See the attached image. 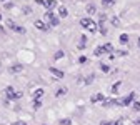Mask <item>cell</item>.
Here are the masks:
<instances>
[{"label":"cell","instance_id":"obj_1","mask_svg":"<svg viewBox=\"0 0 140 125\" xmlns=\"http://www.w3.org/2000/svg\"><path fill=\"white\" fill-rule=\"evenodd\" d=\"M7 25H8L13 32H17V34H25V28L20 27V25H17L15 22H12V20H8V23H7Z\"/></svg>","mask_w":140,"mask_h":125},{"label":"cell","instance_id":"obj_2","mask_svg":"<svg viewBox=\"0 0 140 125\" xmlns=\"http://www.w3.org/2000/svg\"><path fill=\"white\" fill-rule=\"evenodd\" d=\"M45 19L48 20V23H50L52 27H55V25H58V19H57V17H55V15H54L52 12H47V13H45Z\"/></svg>","mask_w":140,"mask_h":125},{"label":"cell","instance_id":"obj_3","mask_svg":"<svg viewBox=\"0 0 140 125\" xmlns=\"http://www.w3.org/2000/svg\"><path fill=\"white\" fill-rule=\"evenodd\" d=\"M105 15H100V23H99V28H100V34L102 35H107V28H105Z\"/></svg>","mask_w":140,"mask_h":125},{"label":"cell","instance_id":"obj_4","mask_svg":"<svg viewBox=\"0 0 140 125\" xmlns=\"http://www.w3.org/2000/svg\"><path fill=\"white\" fill-rule=\"evenodd\" d=\"M43 5L48 9V12H52V10H54L55 7H57V2H55V0H45V3H43Z\"/></svg>","mask_w":140,"mask_h":125},{"label":"cell","instance_id":"obj_5","mask_svg":"<svg viewBox=\"0 0 140 125\" xmlns=\"http://www.w3.org/2000/svg\"><path fill=\"white\" fill-rule=\"evenodd\" d=\"M92 23H93L92 19H82V20H80V25H82L83 28H87V30L90 28V25H92Z\"/></svg>","mask_w":140,"mask_h":125},{"label":"cell","instance_id":"obj_6","mask_svg":"<svg viewBox=\"0 0 140 125\" xmlns=\"http://www.w3.org/2000/svg\"><path fill=\"white\" fill-rule=\"evenodd\" d=\"M90 100H92V103H97V102H103V100H105V95H103V94H95V95H93V97L90 98Z\"/></svg>","mask_w":140,"mask_h":125},{"label":"cell","instance_id":"obj_7","mask_svg":"<svg viewBox=\"0 0 140 125\" xmlns=\"http://www.w3.org/2000/svg\"><path fill=\"white\" fill-rule=\"evenodd\" d=\"M134 98H135V94H128L127 97L122 100V103H124V105H130V103L134 102Z\"/></svg>","mask_w":140,"mask_h":125},{"label":"cell","instance_id":"obj_8","mask_svg":"<svg viewBox=\"0 0 140 125\" xmlns=\"http://www.w3.org/2000/svg\"><path fill=\"white\" fill-rule=\"evenodd\" d=\"M95 12H97V7L93 5V3H89V5H87V13H89V15H93Z\"/></svg>","mask_w":140,"mask_h":125},{"label":"cell","instance_id":"obj_9","mask_svg":"<svg viewBox=\"0 0 140 125\" xmlns=\"http://www.w3.org/2000/svg\"><path fill=\"white\" fill-rule=\"evenodd\" d=\"M50 72L54 73V75H55L57 78H62V77H64V72H62V70H58V69H54V67L50 69Z\"/></svg>","mask_w":140,"mask_h":125},{"label":"cell","instance_id":"obj_10","mask_svg":"<svg viewBox=\"0 0 140 125\" xmlns=\"http://www.w3.org/2000/svg\"><path fill=\"white\" fill-rule=\"evenodd\" d=\"M102 47H103L105 53H112V52H113V45H112V44H105V45H102Z\"/></svg>","mask_w":140,"mask_h":125},{"label":"cell","instance_id":"obj_11","mask_svg":"<svg viewBox=\"0 0 140 125\" xmlns=\"http://www.w3.org/2000/svg\"><path fill=\"white\" fill-rule=\"evenodd\" d=\"M35 27H37L38 30H47V25L42 22V20H37V22H35Z\"/></svg>","mask_w":140,"mask_h":125},{"label":"cell","instance_id":"obj_12","mask_svg":"<svg viewBox=\"0 0 140 125\" xmlns=\"http://www.w3.org/2000/svg\"><path fill=\"white\" fill-rule=\"evenodd\" d=\"M22 95H23L22 92H15V94H12L8 98H10V100H19V98H22Z\"/></svg>","mask_w":140,"mask_h":125},{"label":"cell","instance_id":"obj_13","mask_svg":"<svg viewBox=\"0 0 140 125\" xmlns=\"http://www.w3.org/2000/svg\"><path fill=\"white\" fill-rule=\"evenodd\" d=\"M58 15H60V17H67L68 15L67 9H65V7H58Z\"/></svg>","mask_w":140,"mask_h":125},{"label":"cell","instance_id":"obj_14","mask_svg":"<svg viewBox=\"0 0 140 125\" xmlns=\"http://www.w3.org/2000/svg\"><path fill=\"white\" fill-rule=\"evenodd\" d=\"M43 95V90L42 88H38V90H35L33 92V97H35V100H40V97Z\"/></svg>","mask_w":140,"mask_h":125},{"label":"cell","instance_id":"obj_15","mask_svg":"<svg viewBox=\"0 0 140 125\" xmlns=\"http://www.w3.org/2000/svg\"><path fill=\"white\" fill-rule=\"evenodd\" d=\"M10 72H12V73H19V72H22V65H13L12 69H10Z\"/></svg>","mask_w":140,"mask_h":125},{"label":"cell","instance_id":"obj_16","mask_svg":"<svg viewBox=\"0 0 140 125\" xmlns=\"http://www.w3.org/2000/svg\"><path fill=\"white\" fill-rule=\"evenodd\" d=\"M65 94H67V88H58L57 94H55V97H64Z\"/></svg>","mask_w":140,"mask_h":125},{"label":"cell","instance_id":"obj_17","mask_svg":"<svg viewBox=\"0 0 140 125\" xmlns=\"http://www.w3.org/2000/svg\"><path fill=\"white\" fill-rule=\"evenodd\" d=\"M118 88H120V82H117V84H113V87H112V94H117Z\"/></svg>","mask_w":140,"mask_h":125},{"label":"cell","instance_id":"obj_18","mask_svg":"<svg viewBox=\"0 0 140 125\" xmlns=\"http://www.w3.org/2000/svg\"><path fill=\"white\" fill-rule=\"evenodd\" d=\"M93 53H95L97 57H100L102 53H105V52H103V47H97V48H95V52H93Z\"/></svg>","mask_w":140,"mask_h":125},{"label":"cell","instance_id":"obj_19","mask_svg":"<svg viewBox=\"0 0 140 125\" xmlns=\"http://www.w3.org/2000/svg\"><path fill=\"white\" fill-rule=\"evenodd\" d=\"M127 42H128V35L127 34L120 35V44H127Z\"/></svg>","mask_w":140,"mask_h":125},{"label":"cell","instance_id":"obj_20","mask_svg":"<svg viewBox=\"0 0 140 125\" xmlns=\"http://www.w3.org/2000/svg\"><path fill=\"white\" fill-rule=\"evenodd\" d=\"M62 57H64V52H62V50H58V52L54 55V59H55V60H60Z\"/></svg>","mask_w":140,"mask_h":125},{"label":"cell","instance_id":"obj_21","mask_svg":"<svg viewBox=\"0 0 140 125\" xmlns=\"http://www.w3.org/2000/svg\"><path fill=\"white\" fill-rule=\"evenodd\" d=\"M100 69H102V72H103V73L110 72V67H108V65H105V63H102V65H100Z\"/></svg>","mask_w":140,"mask_h":125},{"label":"cell","instance_id":"obj_22","mask_svg":"<svg viewBox=\"0 0 140 125\" xmlns=\"http://www.w3.org/2000/svg\"><path fill=\"white\" fill-rule=\"evenodd\" d=\"M132 109H134L135 112H140V103H138V102H134V105H132Z\"/></svg>","mask_w":140,"mask_h":125},{"label":"cell","instance_id":"obj_23","mask_svg":"<svg viewBox=\"0 0 140 125\" xmlns=\"http://www.w3.org/2000/svg\"><path fill=\"white\" fill-rule=\"evenodd\" d=\"M89 30L92 32V34H95V32H97V25H95V22H93L92 25H90V28H89Z\"/></svg>","mask_w":140,"mask_h":125},{"label":"cell","instance_id":"obj_24","mask_svg":"<svg viewBox=\"0 0 140 125\" xmlns=\"http://www.w3.org/2000/svg\"><path fill=\"white\" fill-rule=\"evenodd\" d=\"M60 123H62V125H72L70 119H64V120H60Z\"/></svg>","mask_w":140,"mask_h":125},{"label":"cell","instance_id":"obj_25","mask_svg":"<svg viewBox=\"0 0 140 125\" xmlns=\"http://www.w3.org/2000/svg\"><path fill=\"white\" fill-rule=\"evenodd\" d=\"M40 105H42L40 100H35V102H33V109H40Z\"/></svg>","mask_w":140,"mask_h":125},{"label":"cell","instance_id":"obj_26","mask_svg":"<svg viewBox=\"0 0 140 125\" xmlns=\"http://www.w3.org/2000/svg\"><path fill=\"white\" fill-rule=\"evenodd\" d=\"M103 5H113V0H102Z\"/></svg>","mask_w":140,"mask_h":125},{"label":"cell","instance_id":"obj_27","mask_svg":"<svg viewBox=\"0 0 140 125\" xmlns=\"http://www.w3.org/2000/svg\"><path fill=\"white\" fill-rule=\"evenodd\" d=\"M93 78H95V77H93V75H90V77L87 78V84H92V80H93Z\"/></svg>","mask_w":140,"mask_h":125},{"label":"cell","instance_id":"obj_28","mask_svg":"<svg viewBox=\"0 0 140 125\" xmlns=\"http://www.w3.org/2000/svg\"><path fill=\"white\" fill-rule=\"evenodd\" d=\"M112 23H113V25H118L120 22H118V19H113V20H112Z\"/></svg>","mask_w":140,"mask_h":125},{"label":"cell","instance_id":"obj_29","mask_svg":"<svg viewBox=\"0 0 140 125\" xmlns=\"http://www.w3.org/2000/svg\"><path fill=\"white\" fill-rule=\"evenodd\" d=\"M112 125H122V122H118V120H115V122H112Z\"/></svg>","mask_w":140,"mask_h":125},{"label":"cell","instance_id":"obj_30","mask_svg":"<svg viewBox=\"0 0 140 125\" xmlns=\"http://www.w3.org/2000/svg\"><path fill=\"white\" fill-rule=\"evenodd\" d=\"M100 125H112V122H102Z\"/></svg>","mask_w":140,"mask_h":125},{"label":"cell","instance_id":"obj_31","mask_svg":"<svg viewBox=\"0 0 140 125\" xmlns=\"http://www.w3.org/2000/svg\"><path fill=\"white\" fill-rule=\"evenodd\" d=\"M135 123H137V125H140V117H138L137 120H135Z\"/></svg>","mask_w":140,"mask_h":125},{"label":"cell","instance_id":"obj_32","mask_svg":"<svg viewBox=\"0 0 140 125\" xmlns=\"http://www.w3.org/2000/svg\"><path fill=\"white\" fill-rule=\"evenodd\" d=\"M19 125H27V123L25 122H19Z\"/></svg>","mask_w":140,"mask_h":125},{"label":"cell","instance_id":"obj_33","mask_svg":"<svg viewBox=\"0 0 140 125\" xmlns=\"http://www.w3.org/2000/svg\"><path fill=\"white\" fill-rule=\"evenodd\" d=\"M12 125H19V122H15V123H12Z\"/></svg>","mask_w":140,"mask_h":125},{"label":"cell","instance_id":"obj_34","mask_svg":"<svg viewBox=\"0 0 140 125\" xmlns=\"http://www.w3.org/2000/svg\"><path fill=\"white\" fill-rule=\"evenodd\" d=\"M138 47H140V38H138Z\"/></svg>","mask_w":140,"mask_h":125},{"label":"cell","instance_id":"obj_35","mask_svg":"<svg viewBox=\"0 0 140 125\" xmlns=\"http://www.w3.org/2000/svg\"><path fill=\"white\" fill-rule=\"evenodd\" d=\"M0 20H2V15H0Z\"/></svg>","mask_w":140,"mask_h":125},{"label":"cell","instance_id":"obj_36","mask_svg":"<svg viewBox=\"0 0 140 125\" xmlns=\"http://www.w3.org/2000/svg\"><path fill=\"white\" fill-rule=\"evenodd\" d=\"M0 2H2V0H0Z\"/></svg>","mask_w":140,"mask_h":125}]
</instances>
